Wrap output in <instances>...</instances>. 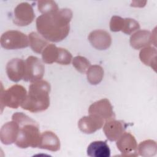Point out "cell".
<instances>
[{"mask_svg": "<svg viewBox=\"0 0 157 157\" xmlns=\"http://www.w3.org/2000/svg\"><path fill=\"white\" fill-rule=\"evenodd\" d=\"M72 17V10L67 8L42 14L36 21L37 32L48 41L60 42L69 33Z\"/></svg>", "mask_w": 157, "mask_h": 157, "instance_id": "1", "label": "cell"}, {"mask_svg": "<svg viewBox=\"0 0 157 157\" xmlns=\"http://www.w3.org/2000/svg\"><path fill=\"white\" fill-rule=\"evenodd\" d=\"M12 120L15 121L20 128L15 145L21 148L38 147L41 134L37 123L23 112H15Z\"/></svg>", "mask_w": 157, "mask_h": 157, "instance_id": "2", "label": "cell"}, {"mask_svg": "<svg viewBox=\"0 0 157 157\" xmlns=\"http://www.w3.org/2000/svg\"><path fill=\"white\" fill-rule=\"evenodd\" d=\"M50 83L45 80H40L31 83L26 98L21 105V108L33 113L47 110L50 105Z\"/></svg>", "mask_w": 157, "mask_h": 157, "instance_id": "3", "label": "cell"}, {"mask_svg": "<svg viewBox=\"0 0 157 157\" xmlns=\"http://www.w3.org/2000/svg\"><path fill=\"white\" fill-rule=\"evenodd\" d=\"M27 96L26 89L20 85H14L7 90L1 89L0 103L1 108L9 107L12 109H17L21 106Z\"/></svg>", "mask_w": 157, "mask_h": 157, "instance_id": "4", "label": "cell"}, {"mask_svg": "<svg viewBox=\"0 0 157 157\" xmlns=\"http://www.w3.org/2000/svg\"><path fill=\"white\" fill-rule=\"evenodd\" d=\"M1 45L6 50L23 48L28 47V37L21 31L9 30L4 33L0 39Z\"/></svg>", "mask_w": 157, "mask_h": 157, "instance_id": "5", "label": "cell"}, {"mask_svg": "<svg viewBox=\"0 0 157 157\" xmlns=\"http://www.w3.org/2000/svg\"><path fill=\"white\" fill-rule=\"evenodd\" d=\"M45 71L42 62L36 56H29L25 60V71L23 80L31 83L42 80Z\"/></svg>", "mask_w": 157, "mask_h": 157, "instance_id": "6", "label": "cell"}, {"mask_svg": "<svg viewBox=\"0 0 157 157\" xmlns=\"http://www.w3.org/2000/svg\"><path fill=\"white\" fill-rule=\"evenodd\" d=\"M35 17L32 6L26 2L18 4L13 12V22L17 26H25L31 24Z\"/></svg>", "mask_w": 157, "mask_h": 157, "instance_id": "7", "label": "cell"}, {"mask_svg": "<svg viewBox=\"0 0 157 157\" xmlns=\"http://www.w3.org/2000/svg\"><path fill=\"white\" fill-rule=\"evenodd\" d=\"M89 114L94 115L107 121L115 118V114L110 101L106 98L101 99L91 104L88 109Z\"/></svg>", "mask_w": 157, "mask_h": 157, "instance_id": "8", "label": "cell"}, {"mask_svg": "<svg viewBox=\"0 0 157 157\" xmlns=\"http://www.w3.org/2000/svg\"><path fill=\"white\" fill-rule=\"evenodd\" d=\"M117 147L124 156H137V144L133 135L129 132H124L117 140Z\"/></svg>", "mask_w": 157, "mask_h": 157, "instance_id": "9", "label": "cell"}, {"mask_svg": "<svg viewBox=\"0 0 157 157\" xmlns=\"http://www.w3.org/2000/svg\"><path fill=\"white\" fill-rule=\"evenodd\" d=\"M91 45L97 50H106L112 44L110 34L103 29H96L91 31L88 37Z\"/></svg>", "mask_w": 157, "mask_h": 157, "instance_id": "10", "label": "cell"}, {"mask_svg": "<svg viewBox=\"0 0 157 157\" xmlns=\"http://www.w3.org/2000/svg\"><path fill=\"white\" fill-rule=\"evenodd\" d=\"M127 126L124 121L110 120L104 123L103 131L108 140L115 141L124 132Z\"/></svg>", "mask_w": 157, "mask_h": 157, "instance_id": "11", "label": "cell"}, {"mask_svg": "<svg viewBox=\"0 0 157 157\" xmlns=\"http://www.w3.org/2000/svg\"><path fill=\"white\" fill-rule=\"evenodd\" d=\"M9 78L14 82L23 79L25 71V61L20 58H13L10 60L6 68Z\"/></svg>", "mask_w": 157, "mask_h": 157, "instance_id": "12", "label": "cell"}, {"mask_svg": "<svg viewBox=\"0 0 157 157\" xmlns=\"http://www.w3.org/2000/svg\"><path fill=\"white\" fill-rule=\"evenodd\" d=\"M105 121L102 118L92 114L83 117L78 122L79 129L85 134H93L101 129Z\"/></svg>", "mask_w": 157, "mask_h": 157, "instance_id": "13", "label": "cell"}, {"mask_svg": "<svg viewBox=\"0 0 157 157\" xmlns=\"http://www.w3.org/2000/svg\"><path fill=\"white\" fill-rule=\"evenodd\" d=\"M19 125L14 120L7 122L1 127L0 130V140L4 145L15 143L19 133Z\"/></svg>", "mask_w": 157, "mask_h": 157, "instance_id": "14", "label": "cell"}, {"mask_svg": "<svg viewBox=\"0 0 157 157\" xmlns=\"http://www.w3.org/2000/svg\"><path fill=\"white\" fill-rule=\"evenodd\" d=\"M153 34L147 30H138L130 37V45L136 50H139L148 47L155 40L156 37H153Z\"/></svg>", "mask_w": 157, "mask_h": 157, "instance_id": "15", "label": "cell"}, {"mask_svg": "<svg viewBox=\"0 0 157 157\" xmlns=\"http://www.w3.org/2000/svg\"><path fill=\"white\" fill-rule=\"evenodd\" d=\"M38 148L52 151H57L60 148V140L54 132L46 131L41 134Z\"/></svg>", "mask_w": 157, "mask_h": 157, "instance_id": "16", "label": "cell"}, {"mask_svg": "<svg viewBox=\"0 0 157 157\" xmlns=\"http://www.w3.org/2000/svg\"><path fill=\"white\" fill-rule=\"evenodd\" d=\"M87 155L91 157H110V150L106 141L92 142L87 148Z\"/></svg>", "mask_w": 157, "mask_h": 157, "instance_id": "17", "label": "cell"}, {"mask_svg": "<svg viewBox=\"0 0 157 157\" xmlns=\"http://www.w3.org/2000/svg\"><path fill=\"white\" fill-rule=\"evenodd\" d=\"M139 58L145 65L151 67L156 71L157 58L156 48L150 46L143 48L139 52Z\"/></svg>", "mask_w": 157, "mask_h": 157, "instance_id": "18", "label": "cell"}, {"mask_svg": "<svg viewBox=\"0 0 157 157\" xmlns=\"http://www.w3.org/2000/svg\"><path fill=\"white\" fill-rule=\"evenodd\" d=\"M29 44L32 50L36 53H42L44 49L49 44L48 41L36 32L29 34Z\"/></svg>", "mask_w": 157, "mask_h": 157, "instance_id": "19", "label": "cell"}, {"mask_svg": "<svg viewBox=\"0 0 157 157\" xmlns=\"http://www.w3.org/2000/svg\"><path fill=\"white\" fill-rule=\"evenodd\" d=\"M156 151V142L153 140L148 139L144 140L137 145L138 155L142 156L151 157L155 155Z\"/></svg>", "mask_w": 157, "mask_h": 157, "instance_id": "20", "label": "cell"}, {"mask_svg": "<svg viewBox=\"0 0 157 157\" xmlns=\"http://www.w3.org/2000/svg\"><path fill=\"white\" fill-rule=\"evenodd\" d=\"M104 73V69L101 66L97 64L90 66L86 72L87 80L91 85H98L102 81Z\"/></svg>", "mask_w": 157, "mask_h": 157, "instance_id": "21", "label": "cell"}, {"mask_svg": "<svg viewBox=\"0 0 157 157\" xmlns=\"http://www.w3.org/2000/svg\"><path fill=\"white\" fill-rule=\"evenodd\" d=\"M58 56L59 47L53 44H49L42 52V61L46 64L56 63Z\"/></svg>", "mask_w": 157, "mask_h": 157, "instance_id": "22", "label": "cell"}, {"mask_svg": "<svg viewBox=\"0 0 157 157\" xmlns=\"http://www.w3.org/2000/svg\"><path fill=\"white\" fill-rule=\"evenodd\" d=\"M72 65L74 68L82 74L86 73L91 66L90 62L87 58L82 56H77L72 59Z\"/></svg>", "mask_w": 157, "mask_h": 157, "instance_id": "23", "label": "cell"}, {"mask_svg": "<svg viewBox=\"0 0 157 157\" xmlns=\"http://www.w3.org/2000/svg\"><path fill=\"white\" fill-rule=\"evenodd\" d=\"M37 9L42 14L59 10L57 4L54 1L51 0L37 1Z\"/></svg>", "mask_w": 157, "mask_h": 157, "instance_id": "24", "label": "cell"}, {"mask_svg": "<svg viewBox=\"0 0 157 157\" xmlns=\"http://www.w3.org/2000/svg\"><path fill=\"white\" fill-rule=\"evenodd\" d=\"M140 25L138 21L132 18H124L121 31L126 34H131L134 31L139 29Z\"/></svg>", "mask_w": 157, "mask_h": 157, "instance_id": "25", "label": "cell"}, {"mask_svg": "<svg viewBox=\"0 0 157 157\" xmlns=\"http://www.w3.org/2000/svg\"><path fill=\"white\" fill-rule=\"evenodd\" d=\"M72 59V54L66 49L59 47V56L57 63L62 65H68Z\"/></svg>", "mask_w": 157, "mask_h": 157, "instance_id": "26", "label": "cell"}, {"mask_svg": "<svg viewBox=\"0 0 157 157\" xmlns=\"http://www.w3.org/2000/svg\"><path fill=\"white\" fill-rule=\"evenodd\" d=\"M124 18L119 16H113L110 21V29L112 32H118L121 30Z\"/></svg>", "mask_w": 157, "mask_h": 157, "instance_id": "27", "label": "cell"}]
</instances>
